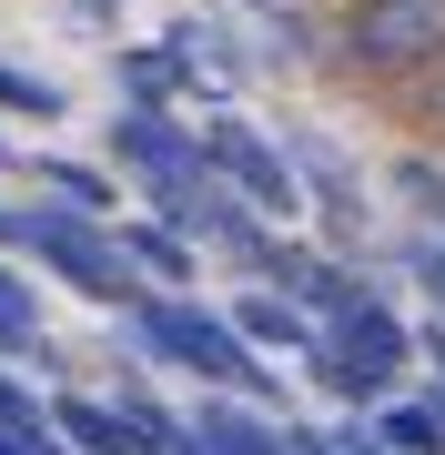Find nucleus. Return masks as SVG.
Here are the masks:
<instances>
[{"instance_id": "nucleus-6", "label": "nucleus", "mask_w": 445, "mask_h": 455, "mask_svg": "<svg viewBox=\"0 0 445 455\" xmlns=\"http://www.w3.org/2000/svg\"><path fill=\"white\" fill-rule=\"evenodd\" d=\"M101 142H112V163L142 182V203L213 182V163H203V132H193V122H172V112H152V101H122V112L101 122Z\"/></svg>"}, {"instance_id": "nucleus-2", "label": "nucleus", "mask_w": 445, "mask_h": 455, "mask_svg": "<svg viewBox=\"0 0 445 455\" xmlns=\"http://www.w3.org/2000/svg\"><path fill=\"white\" fill-rule=\"evenodd\" d=\"M324 31H334L324 71H345L364 92H405L445 71V0H334Z\"/></svg>"}, {"instance_id": "nucleus-3", "label": "nucleus", "mask_w": 445, "mask_h": 455, "mask_svg": "<svg viewBox=\"0 0 445 455\" xmlns=\"http://www.w3.org/2000/svg\"><path fill=\"white\" fill-rule=\"evenodd\" d=\"M11 243L41 263L51 283H71L82 304H132V293H152L132 274V253H122V233H101V212H71V203H11Z\"/></svg>"}, {"instance_id": "nucleus-21", "label": "nucleus", "mask_w": 445, "mask_h": 455, "mask_svg": "<svg viewBox=\"0 0 445 455\" xmlns=\"http://www.w3.org/2000/svg\"><path fill=\"white\" fill-rule=\"evenodd\" d=\"M415 344H425V364H435V385H445V314H435V324L415 334Z\"/></svg>"}, {"instance_id": "nucleus-16", "label": "nucleus", "mask_w": 445, "mask_h": 455, "mask_svg": "<svg viewBox=\"0 0 445 455\" xmlns=\"http://www.w3.org/2000/svg\"><path fill=\"white\" fill-rule=\"evenodd\" d=\"M385 193H395L405 212H425V223L445 233V163H435V152H405V163L385 172Z\"/></svg>"}, {"instance_id": "nucleus-7", "label": "nucleus", "mask_w": 445, "mask_h": 455, "mask_svg": "<svg viewBox=\"0 0 445 455\" xmlns=\"http://www.w3.org/2000/svg\"><path fill=\"white\" fill-rule=\"evenodd\" d=\"M283 152H294V172H304V203L324 212V233H334V253H364V172L345 163V152L324 142V132H283Z\"/></svg>"}, {"instance_id": "nucleus-13", "label": "nucleus", "mask_w": 445, "mask_h": 455, "mask_svg": "<svg viewBox=\"0 0 445 455\" xmlns=\"http://www.w3.org/2000/svg\"><path fill=\"white\" fill-rule=\"evenodd\" d=\"M51 425H61L71 455H142L132 425H122V405H101V395H61V405H51Z\"/></svg>"}, {"instance_id": "nucleus-23", "label": "nucleus", "mask_w": 445, "mask_h": 455, "mask_svg": "<svg viewBox=\"0 0 445 455\" xmlns=\"http://www.w3.org/2000/svg\"><path fill=\"white\" fill-rule=\"evenodd\" d=\"M243 11H264V20H274V11H283V0H243Z\"/></svg>"}, {"instance_id": "nucleus-12", "label": "nucleus", "mask_w": 445, "mask_h": 455, "mask_svg": "<svg viewBox=\"0 0 445 455\" xmlns=\"http://www.w3.org/2000/svg\"><path fill=\"white\" fill-rule=\"evenodd\" d=\"M122 253H132V274L142 283H203V253H193V233H172L163 212H142V223H122Z\"/></svg>"}, {"instance_id": "nucleus-4", "label": "nucleus", "mask_w": 445, "mask_h": 455, "mask_svg": "<svg viewBox=\"0 0 445 455\" xmlns=\"http://www.w3.org/2000/svg\"><path fill=\"white\" fill-rule=\"evenodd\" d=\"M314 364V385H334L345 405H395V385H405V364H425V344H415V324L395 304H364V314H345V324H324V355H304Z\"/></svg>"}, {"instance_id": "nucleus-15", "label": "nucleus", "mask_w": 445, "mask_h": 455, "mask_svg": "<svg viewBox=\"0 0 445 455\" xmlns=\"http://www.w3.org/2000/svg\"><path fill=\"white\" fill-rule=\"evenodd\" d=\"M0 355L11 364H51V344H41V304H31V283L0 263Z\"/></svg>"}, {"instance_id": "nucleus-24", "label": "nucleus", "mask_w": 445, "mask_h": 455, "mask_svg": "<svg viewBox=\"0 0 445 455\" xmlns=\"http://www.w3.org/2000/svg\"><path fill=\"white\" fill-rule=\"evenodd\" d=\"M0 243H11V203H0Z\"/></svg>"}, {"instance_id": "nucleus-19", "label": "nucleus", "mask_w": 445, "mask_h": 455, "mask_svg": "<svg viewBox=\"0 0 445 455\" xmlns=\"http://www.w3.org/2000/svg\"><path fill=\"white\" fill-rule=\"evenodd\" d=\"M0 455H71V445H61L51 415H31V425H0Z\"/></svg>"}, {"instance_id": "nucleus-9", "label": "nucleus", "mask_w": 445, "mask_h": 455, "mask_svg": "<svg viewBox=\"0 0 445 455\" xmlns=\"http://www.w3.org/2000/svg\"><path fill=\"white\" fill-rule=\"evenodd\" d=\"M193 455H283V425L253 395H203L193 405Z\"/></svg>"}, {"instance_id": "nucleus-25", "label": "nucleus", "mask_w": 445, "mask_h": 455, "mask_svg": "<svg viewBox=\"0 0 445 455\" xmlns=\"http://www.w3.org/2000/svg\"><path fill=\"white\" fill-rule=\"evenodd\" d=\"M0 163H11V142H0Z\"/></svg>"}, {"instance_id": "nucleus-18", "label": "nucleus", "mask_w": 445, "mask_h": 455, "mask_svg": "<svg viewBox=\"0 0 445 455\" xmlns=\"http://www.w3.org/2000/svg\"><path fill=\"white\" fill-rule=\"evenodd\" d=\"M405 274L425 283V304L445 314V233H425V243H405Z\"/></svg>"}, {"instance_id": "nucleus-22", "label": "nucleus", "mask_w": 445, "mask_h": 455, "mask_svg": "<svg viewBox=\"0 0 445 455\" xmlns=\"http://www.w3.org/2000/svg\"><path fill=\"white\" fill-rule=\"evenodd\" d=\"M82 11H91V20H112V11H122V0H82Z\"/></svg>"}, {"instance_id": "nucleus-5", "label": "nucleus", "mask_w": 445, "mask_h": 455, "mask_svg": "<svg viewBox=\"0 0 445 455\" xmlns=\"http://www.w3.org/2000/svg\"><path fill=\"white\" fill-rule=\"evenodd\" d=\"M203 163H213L253 212H274V223H294V212H304V172H294V152H283L264 122H243V112H203Z\"/></svg>"}, {"instance_id": "nucleus-1", "label": "nucleus", "mask_w": 445, "mask_h": 455, "mask_svg": "<svg viewBox=\"0 0 445 455\" xmlns=\"http://www.w3.org/2000/svg\"><path fill=\"white\" fill-rule=\"evenodd\" d=\"M122 334H132L142 364L193 374L203 395H253V405H274V395H283V374L243 344V324L213 314V304H193V293H163V283L132 293V304H122Z\"/></svg>"}, {"instance_id": "nucleus-8", "label": "nucleus", "mask_w": 445, "mask_h": 455, "mask_svg": "<svg viewBox=\"0 0 445 455\" xmlns=\"http://www.w3.org/2000/svg\"><path fill=\"white\" fill-rule=\"evenodd\" d=\"M233 324H243V344L253 355H324V324L294 304V293H274V283H253V293H233Z\"/></svg>"}, {"instance_id": "nucleus-14", "label": "nucleus", "mask_w": 445, "mask_h": 455, "mask_svg": "<svg viewBox=\"0 0 445 455\" xmlns=\"http://www.w3.org/2000/svg\"><path fill=\"white\" fill-rule=\"evenodd\" d=\"M31 182H41L51 203H71V212H112L122 203V182L91 172V163H71V152H31Z\"/></svg>"}, {"instance_id": "nucleus-20", "label": "nucleus", "mask_w": 445, "mask_h": 455, "mask_svg": "<svg viewBox=\"0 0 445 455\" xmlns=\"http://www.w3.org/2000/svg\"><path fill=\"white\" fill-rule=\"evenodd\" d=\"M41 405H31V385H20V374H11V355H0V425H31Z\"/></svg>"}, {"instance_id": "nucleus-17", "label": "nucleus", "mask_w": 445, "mask_h": 455, "mask_svg": "<svg viewBox=\"0 0 445 455\" xmlns=\"http://www.w3.org/2000/svg\"><path fill=\"white\" fill-rule=\"evenodd\" d=\"M0 112H31V122H61V92H51L41 71H20V61H0Z\"/></svg>"}, {"instance_id": "nucleus-11", "label": "nucleus", "mask_w": 445, "mask_h": 455, "mask_svg": "<svg viewBox=\"0 0 445 455\" xmlns=\"http://www.w3.org/2000/svg\"><path fill=\"white\" fill-rule=\"evenodd\" d=\"M112 82H122V101H152V112L193 101V71H182L172 41H132V51H112Z\"/></svg>"}, {"instance_id": "nucleus-10", "label": "nucleus", "mask_w": 445, "mask_h": 455, "mask_svg": "<svg viewBox=\"0 0 445 455\" xmlns=\"http://www.w3.org/2000/svg\"><path fill=\"white\" fill-rule=\"evenodd\" d=\"M163 41L182 51V71H193V92L213 101V112H223V92H233V82H243V71H253V61H243V41H233L223 20H203V11H182V20H172Z\"/></svg>"}]
</instances>
